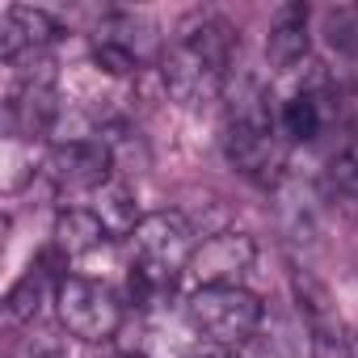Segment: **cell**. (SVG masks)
<instances>
[{"mask_svg": "<svg viewBox=\"0 0 358 358\" xmlns=\"http://www.w3.org/2000/svg\"><path fill=\"white\" fill-rule=\"evenodd\" d=\"M236 51H241V34L232 30V22H224L220 13L186 17L160 59V76H164L169 97L182 106L215 101L232 80Z\"/></svg>", "mask_w": 358, "mask_h": 358, "instance_id": "cell-1", "label": "cell"}, {"mask_svg": "<svg viewBox=\"0 0 358 358\" xmlns=\"http://www.w3.org/2000/svg\"><path fill=\"white\" fill-rule=\"evenodd\" d=\"M282 152L287 139L278 131V118L266 106V93L257 80H245L236 97L228 101V122H224V156L228 164L257 186H274L282 173Z\"/></svg>", "mask_w": 358, "mask_h": 358, "instance_id": "cell-2", "label": "cell"}, {"mask_svg": "<svg viewBox=\"0 0 358 358\" xmlns=\"http://www.w3.org/2000/svg\"><path fill=\"white\" fill-rule=\"evenodd\" d=\"M186 320L203 341L236 350L257 337L266 303L249 287H194V295L186 299Z\"/></svg>", "mask_w": 358, "mask_h": 358, "instance_id": "cell-3", "label": "cell"}, {"mask_svg": "<svg viewBox=\"0 0 358 358\" xmlns=\"http://www.w3.org/2000/svg\"><path fill=\"white\" fill-rule=\"evenodd\" d=\"M55 316H59L68 337L101 345V341H110L122 329V299L106 282H93V278H80V274H64L59 287H55Z\"/></svg>", "mask_w": 358, "mask_h": 358, "instance_id": "cell-4", "label": "cell"}, {"mask_svg": "<svg viewBox=\"0 0 358 358\" xmlns=\"http://www.w3.org/2000/svg\"><path fill=\"white\" fill-rule=\"evenodd\" d=\"M131 245H135V262L131 266H139L143 274H152L164 287H173L177 274L190 266V257L199 249V236H194V224L182 211H152L135 228Z\"/></svg>", "mask_w": 358, "mask_h": 358, "instance_id": "cell-5", "label": "cell"}, {"mask_svg": "<svg viewBox=\"0 0 358 358\" xmlns=\"http://www.w3.org/2000/svg\"><path fill=\"white\" fill-rule=\"evenodd\" d=\"M43 177L55 194H97L106 182H114V152L101 135L59 139L43 160Z\"/></svg>", "mask_w": 358, "mask_h": 358, "instance_id": "cell-6", "label": "cell"}, {"mask_svg": "<svg viewBox=\"0 0 358 358\" xmlns=\"http://www.w3.org/2000/svg\"><path fill=\"white\" fill-rule=\"evenodd\" d=\"M257 262V245L245 232H215L207 236L194 257H190V278L194 287H241V278L249 274V266Z\"/></svg>", "mask_w": 358, "mask_h": 358, "instance_id": "cell-7", "label": "cell"}, {"mask_svg": "<svg viewBox=\"0 0 358 358\" xmlns=\"http://www.w3.org/2000/svg\"><path fill=\"white\" fill-rule=\"evenodd\" d=\"M64 38V26L47 13V9H30V5H9L0 13V59L17 64L30 55H47V47H55Z\"/></svg>", "mask_w": 358, "mask_h": 358, "instance_id": "cell-8", "label": "cell"}, {"mask_svg": "<svg viewBox=\"0 0 358 358\" xmlns=\"http://www.w3.org/2000/svg\"><path fill=\"white\" fill-rule=\"evenodd\" d=\"M114 236L106 232V224L93 215V207H68L55 215V228H51V249L72 266L89 253H97L101 245H110Z\"/></svg>", "mask_w": 358, "mask_h": 358, "instance_id": "cell-9", "label": "cell"}, {"mask_svg": "<svg viewBox=\"0 0 358 358\" xmlns=\"http://www.w3.org/2000/svg\"><path fill=\"white\" fill-rule=\"evenodd\" d=\"M266 59L274 72H295L308 59V5H282L266 34Z\"/></svg>", "mask_w": 358, "mask_h": 358, "instance_id": "cell-10", "label": "cell"}, {"mask_svg": "<svg viewBox=\"0 0 358 358\" xmlns=\"http://www.w3.org/2000/svg\"><path fill=\"white\" fill-rule=\"evenodd\" d=\"M324 89L320 85H299L282 110H278V131L287 143H312L320 131H324Z\"/></svg>", "mask_w": 358, "mask_h": 358, "instance_id": "cell-11", "label": "cell"}, {"mask_svg": "<svg viewBox=\"0 0 358 358\" xmlns=\"http://www.w3.org/2000/svg\"><path fill=\"white\" fill-rule=\"evenodd\" d=\"M93 215L106 224V232L118 241V236H135V228L143 224L139 207H135V190L127 182H106L97 194H93Z\"/></svg>", "mask_w": 358, "mask_h": 358, "instance_id": "cell-12", "label": "cell"}, {"mask_svg": "<svg viewBox=\"0 0 358 358\" xmlns=\"http://www.w3.org/2000/svg\"><path fill=\"white\" fill-rule=\"evenodd\" d=\"M324 177H329L333 199L358 207V131H350V135L337 143V152L329 156V173H324Z\"/></svg>", "mask_w": 358, "mask_h": 358, "instance_id": "cell-13", "label": "cell"}, {"mask_svg": "<svg viewBox=\"0 0 358 358\" xmlns=\"http://www.w3.org/2000/svg\"><path fill=\"white\" fill-rule=\"evenodd\" d=\"M190 358H232V350H228V345H215V341H203Z\"/></svg>", "mask_w": 358, "mask_h": 358, "instance_id": "cell-14", "label": "cell"}, {"mask_svg": "<svg viewBox=\"0 0 358 358\" xmlns=\"http://www.w3.org/2000/svg\"><path fill=\"white\" fill-rule=\"evenodd\" d=\"M101 358H148V354H135V350H106Z\"/></svg>", "mask_w": 358, "mask_h": 358, "instance_id": "cell-15", "label": "cell"}, {"mask_svg": "<svg viewBox=\"0 0 358 358\" xmlns=\"http://www.w3.org/2000/svg\"><path fill=\"white\" fill-rule=\"evenodd\" d=\"M350 358H358V350H354V354H350Z\"/></svg>", "mask_w": 358, "mask_h": 358, "instance_id": "cell-16", "label": "cell"}]
</instances>
